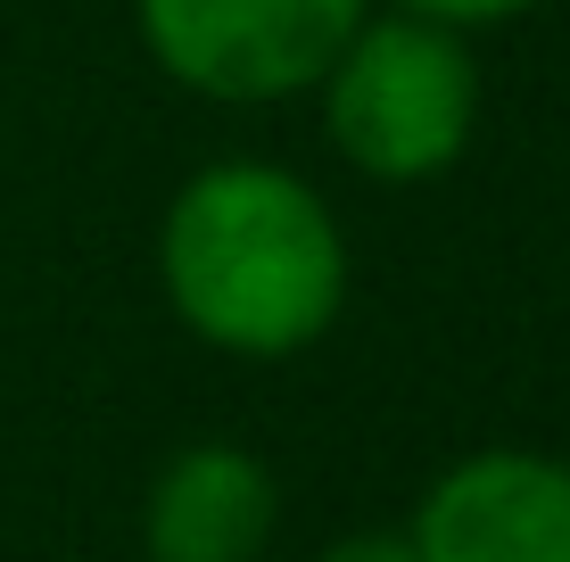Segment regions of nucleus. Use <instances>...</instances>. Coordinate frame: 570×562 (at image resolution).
Masks as SVG:
<instances>
[{"label": "nucleus", "mask_w": 570, "mask_h": 562, "mask_svg": "<svg viewBox=\"0 0 570 562\" xmlns=\"http://www.w3.org/2000/svg\"><path fill=\"white\" fill-rule=\"evenodd\" d=\"M157 289L215 356L289 364L347 315V231L306 174L215 158L157 216Z\"/></svg>", "instance_id": "nucleus-1"}, {"label": "nucleus", "mask_w": 570, "mask_h": 562, "mask_svg": "<svg viewBox=\"0 0 570 562\" xmlns=\"http://www.w3.org/2000/svg\"><path fill=\"white\" fill-rule=\"evenodd\" d=\"M314 108H323V141L364 183H389V190L439 183L471 158V132H480L471 33L405 9H372L347 33V50L323 67Z\"/></svg>", "instance_id": "nucleus-2"}, {"label": "nucleus", "mask_w": 570, "mask_h": 562, "mask_svg": "<svg viewBox=\"0 0 570 562\" xmlns=\"http://www.w3.org/2000/svg\"><path fill=\"white\" fill-rule=\"evenodd\" d=\"M364 17L372 0H132L157 75L215 108L306 100Z\"/></svg>", "instance_id": "nucleus-3"}, {"label": "nucleus", "mask_w": 570, "mask_h": 562, "mask_svg": "<svg viewBox=\"0 0 570 562\" xmlns=\"http://www.w3.org/2000/svg\"><path fill=\"white\" fill-rule=\"evenodd\" d=\"M405 538L422 562H570V455L471 447L430 472Z\"/></svg>", "instance_id": "nucleus-4"}, {"label": "nucleus", "mask_w": 570, "mask_h": 562, "mask_svg": "<svg viewBox=\"0 0 570 562\" xmlns=\"http://www.w3.org/2000/svg\"><path fill=\"white\" fill-rule=\"evenodd\" d=\"M282 521V480L240 438H190L141 496V562H257Z\"/></svg>", "instance_id": "nucleus-5"}, {"label": "nucleus", "mask_w": 570, "mask_h": 562, "mask_svg": "<svg viewBox=\"0 0 570 562\" xmlns=\"http://www.w3.org/2000/svg\"><path fill=\"white\" fill-rule=\"evenodd\" d=\"M405 17H430V26H455V33H497V26H521L529 9L546 0H389Z\"/></svg>", "instance_id": "nucleus-6"}, {"label": "nucleus", "mask_w": 570, "mask_h": 562, "mask_svg": "<svg viewBox=\"0 0 570 562\" xmlns=\"http://www.w3.org/2000/svg\"><path fill=\"white\" fill-rule=\"evenodd\" d=\"M314 562H422V554H414V538H405L397 521H364V530L331 538Z\"/></svg>", "instance_id": "nucleus-7"}]
</instances>
